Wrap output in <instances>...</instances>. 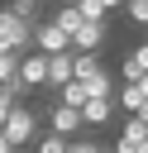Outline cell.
Segmentation results:
<instances>
[{
    "label": "cell",
    "instance_id": "cell-1",
    "mask_svg": "<svg viewBox=\"0 0 148 153\" xmlns=\"http://www.w3.org/2000/svg\"><path fill=\"white\" fill-rule=\"evenodd\" d=\"M38 134H43V110H33L29 100H24V105H14V110H10V120H5V139H10L14 148H33V143H38Z\"/></svg>",
    "mask_w": 148,
    "mask_h": 153
},
{
    "label": "cell",
    "instance_id": "cell-2",
    "mask_svg": "<svg viewBox=\"0 0 148 153\" xmlns=\"http://www.w3.org/2000/svg\"><path fill=\"white\" fill-rule=\"evenodd\" d=\"M29 48H33V29H29L19 14L0 10V53H14V57H24Z\"/></svg>",
    "mask_w": 148,
    "mask_h": 153
},
{
    "label": "cell",
    "instance_id": "cell-3",
    "mask_svg": "<svg viewBox=\"0 0 148 153\" xmlns=\"http://www.w3.org/2000/svg\"><path fill=\"white\" fill-rule=\"evenodd\" d=\"M43 129L48 134H57V139H81V110H72V105H62V100H53L48 110H43Z\"/></svg>",
    "mask_w": 148,
    "mask_h": 153
},
{
    "label": "cell",
    "instance_id": "cell-4",
    "mask_svg": "<svg viewBox=\"0 0 148 153\" xmlns=\"http://www.w3.org/2000/svg\"><path fill=\"white\" fill-rule=\"evenodd\" d=\"M67 48H72V38H67L53 19H38V24H33V53L53 57V53H67Z\"/></svg>",
    "mask_w": 148,
    "mask_h": 153
},
{
    "label": "cell",
    "instance_id": "cell-5",
    "mask_svg": "<svg viewBox=\"0 0 148 153\" xmlns=\"http://www.w3.org/2000/svg\"><path fill=\"white\" fill-rule=\"evenodd\" d=\"M19 81H24L29 91H43V86H48V57H43V53H24V57H19Z\"/></svg>",
    "mask_w": 148,
    "mask_h": 153
},
{
    "label": "cell",
    "instance_id": "cell-6",
    "mask_svg": "<svg viewBox=\"0 0 148 153\" xmlns=\"http://www.w3.org/2000/svg\"><path fill=\"white\" fill-rule=\"evenodd\" d=\"M67 81H76V53H72V48L48 57V86H53V91H62Z\"/></svg>",
    "mask_w": 148,
    "mask_h": 153
},
{
    "label": "cell",
    "instance_id": "cell-7",
    "mask_svg": "<svg viewBox=\"0 0 148 153\" xmlns=\"http://www.w3.org/2000/svg\"><path fill=\"white\" fill-rule=\"evenodd\" d=\"M105 38H110V29H105V24H86V19H81V29L72 33V53H100V48H105Z\"/></svg>",
    "mask_w": 148,
    "mask_h": 153
},
{
    "label": "cell",
    "instance_id": "cell-8",
    "mask_svg": "<svg viewBox=\"0 0 148 153\" xmlns=\"http://www.w3.org/2000/svg\"><path fill=\"white\" fill-rule=\"evenodd\" d=\"M138 143H148V124H143L138 115H129V120L119 124V143H115V153H134Z\"/></svg>",
    "mask_w": 148,
    "mask_h": 153
},
{
    "label": "cell",
    "instance_id": "cell-9",
    "mask_svg": "<svg viewBox=\"0 0 148 153\" xmlns=\"http://www.w3.org/2000/svg\"><path fill=\"white\" fill-rule=\"evenodd\" d=\"M110 120H115V100H86V105H81V124H86V129L110 124Z\"/></svg>",
    "mask_w": 148,
    "mask_h": 153
},
{
    "label": "cell",
    "instance_id": "cell-10",
    "mask_svg": "<svg viewBox=\"0 0 148 153\" xmlns=\"http://www.w3.org/2000/svg\"><path fill=\"white\" fill-rule=\"evenodd\" d=\"M115 105H119V110H129V115H138L148 100H143V91H138V86H124V81H119V91H115Z\"/></svg>",
    "mask_w": 148,
    "mask_h": 153
},
{
    "label": "cell",
    "instance_id": "cell-11",
    "mask_svg": "<svg viewBox=\"0 0 148 153\" xmlns=\"http://www.w3.org/2000/svg\"><path fill=\"white\" fill-rule=\"evenodd\" d=\"M5 10H10V14H19V19L29 24V29H33L38 19H43V0H10Z\"/></svg>",
    "mask_w": 148,
    "mask_h": 153
},
{
    "label": "cell",
    "instance_id": "cell-12",
    "mask_svg": "<svg viewBox=\"0 0 148 153\" xmlns=\"http://www.w3.org/2000/svg\"><path fill=\"white\" fill-rule=\"evenodd\" d=\"M53 24H57V29H62V33L72 38V33L81 29V10H76V5H57V14H53Z\"/></svg>",
    "mask_w": 148,
    "mask_h": 153
},
{
    "label": "cell",
    "instance_id": "cell-13",
    "mask_svg": "<svg viewBox=\"0 0 148 153\" xmlns=\"http://www.w3.org/2000/svg\"><path fill=\"white\" fill-rule=\"evenodd\" d=\"M105 62H100V53H76V81H86V76H95Z\"/></svg>",
    "mask_w": 148,
    "mask_h": 153
},
{
    "label": "cell",
    "instance_id": "cell-14",
    "mask_svg": "<svg viewBox=\"0 0 148 153\" xmlns=\"http://www.w3.org/2000/svg\"><path fill=\"white\" fill-rule=\"evenodd\" d=\"M57 100L72 105V110H81V105H86V86H81V81H67V86L57 91Z\"/></svg>",
    "mask_w": 148,
    "mask_h": 153
},
{
    "label": "cell",
    "instance_id": "cell-15",
    "mask_svg": "<svg viewBox=\"0 0 148 153\" xmlns=\"http://www.w3.org/2000/svg\"><path fill=\"white\" fill-rule=\"evenodd\" d=\"M67 143H72V139H57V134H48V129H43V134H38V143H33V153H67Z\"/></svg>",
    "mask_w": 148,
    "mask_h": 153
},
{
    "label": "cell",
    "instance_id": "cell-16",
    "mask_svg": "<svg viewBox=\"0 0 148 153\" xmlns=\"http://www.w3.org/2000/svg\"><path fill=\"white\" fill-rule=\"evenodd\" d=\"M76 10H81L86 24H105V5H100V0H76Z\"/></svg>",
    "mask_w": 148,
    "mask_h": 153
},
{
    "label": "cell",
    "instance_id": "cell-17",
    "mask_svg": "<svg viewBox=\"0 0 148 153\" xmlns=\"http://www.w3.org/2000/svg\"><path fill=\"white\" fill-rule=\"evenodd\" d=\"M10 76H19V57H14V53H0V86H5Z\"/></svg>",
    "mask_w": 148,
    "mask_h": 153
},
{
    "label": "cell",
    "instance_id": "cell-18",
    "mask_svg": "<svg viewBox=\"0 0 148 153\" xmlns=\"http://www.w3.org/2000/svg\"><path fill=\"white\" fill-rule=\"evenodd\" d=\"M124 10H129V19H134V24H148V0H129Z\"/></svg>",
    "mask_w": 148,
    "mask_h": 153
},
{
    "label": "cell",
    "instance_id": "cell-19",
    "mask_svg": "<svg viewBox=\"0 0 148 153\" xmlns=\"http://www.w3.org/2000/svg\"><path fill=\"white\" fill-rule=\"evenodd\" d=\"M129 57H134V67H138V72H148V43H138Z\"/></svg>",
    "mask_w": 148,
    "mask_h": 153
},
{
    "label": "cell",
    "instance_id": "cell-20",
    "mask_svg": "<svg viewBox=\"0 0 148 153\" xmlns=\"http://www.w3.org/2000/svg\"><path fill=\"white\" fill-rule=\"evenodd\" d=\"M10 110H14V105H10L5 96H0V129H5V120H10Z\"/></svg>",
    "mask_w": 148,
    "mask_h": 153
},
{
    "label": "cell",
    "instance_id": "cell-21",
    "mask_svg": "<svg viewBox=\"0 0 148 153\" xmlns=\"http://www.w3.org/2000/svg\"><path fill=\"white\" fill-rule=\"evenodd\" d=\"M0 153H19V148H14L10 139H5V129H0Z\"/></svg>",
    "mask_w": 148,
    "mask_h": 153
},
{
    "label": "cell",
    "instance_id": "cell-22",
    "mask_svg": "<svg viewBox=\"0 0 148 153\" xmlns=\"http://www.w3.org/2000/svg\"><path fill=\"white\" fill-rule=\"evenodd\" d=\"M100 5H105V14H110V10H119V5H129V0H100Z\"/></svg>",
    "mask_w": 148,
    "mask_h": 153
},
{
    "label": "cell",
    "instance_id": "cell-23",
    "mask_svg": "<svg viewBox=\"0 0 148 153\" xmlns=\"http://www.w3.org/2000/svg\"><path fill=\"white\" fill-rule=\"evenodd\" d=\"M134 86H138V91H143V100H148V72H143V76H138Z\"/></svg>",
    "mask_w": 148,
    "mask_h": 153
},
{
    "label": "cell",
    "instance_id": "cell-24",
    "mask_svg": "<svg viewBox=\"0 0 148 153\" xmlns=\"http://www.w3.org/2000/svg\"><path fill=\"white\" fill-rule=\"evenodd\" d=\"M138 120H143V124H148V105H143V110H138Z\"/></svg>",
    "mask_w": 148,
    "mask_h": 153
},
{
    "label": "cell",
    "instance_id": "cell-25",
    "mask_svg": "<svg viewBox=\"0 0 148 153\" xmlns=\"http://www.w3.org/2000/svg\"><path fill=\"white\" fill-rule=\"evenodd\" d=\"M134 153H148V143H138V148H134Z\"/></svg>",
    "mask_w": 148,
    "mask_h": 153
},
{
    "label": "cell",
    "instance_id": "cell-26",
    "mask_svg": "<svg viewBox=\"0 0 148 153\" xmlns=\"http://www.w3.org/2000/svg\"><path fill=\"white\" fill-rule=\"evenodd\" d=\"M57 5H76V0H57Z\"/></svg>",
    "mask_w": 148,
    "mask_h": 153
},
{
    "label": "cell",
    "instance_id": "cell-27",
    "mask_svg": "<svg viewBox=\"0 0 148 153\" xmlns=\"http://www.w3.org/2000/svg\"><path fill=\"white\" fill-rule=\"evenodd\" d=\"M100 153H115V148H105V143H100Z\"/></svg>",
    "mask_w": 148,
    "mask_h": 153
}]
</instances>
